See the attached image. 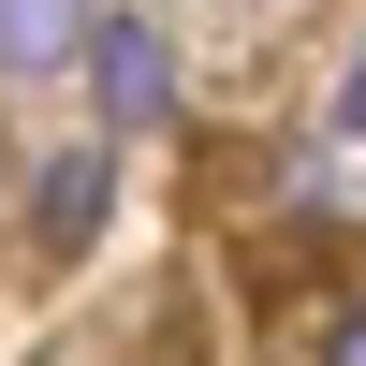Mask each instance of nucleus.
<instances>
[{
  "instance_id": "f03ea898",
  "label": "nucleus",
  "mask_w": 366,
  "mask_h": 366,
  "mask_svg": "<svg viewBox=\"0 0 366 366\" xmlns=\"http://www.w3.org/2000/svg\"><path fill=\"white\" fill-rule=\"evenodd\" d=\"M103 205H117V162H103V147H74V162H44L29 220H44V249H88V234H103Z\"/></svg>"
},
{
  "instance_id": "7ed1b4c3",
  "label": "nucleus",
  "mask_w": 366,
  "mask_h": 366,
  "mask_svg": "<svg viewBox=\"0 0 366 366\" xmlns=\"http://www.w3.org/2000/svg\"><path fill=\"white\" fill-rule=\"evenodd\" d=\"M88 59V0H0V74H59Z\"/></svg>"
},
{
  "instance_id": "f257e3e1",
  "label": "nucleus",
  "mask_w": 366,
  "mask_h": 366,
  "mask_svg": "<svg viewBox=\"0 0 366 366\" xmlns=\"http://www.w3.org/2000/svg\"><path fill=\"white\" fill-rule=\"evenodd\" d=\"M88 88H103V132H147V117L176 103L162 29H147V15H103V29H88Z\"/></svg>"
},
{
  "instance_id": "20e7f679",
  "label": "nucleus",
  "mask_w": 366,
  "mask_h": 366,
  "mask_svg": "<svg viewBox=\"0 0 366 366\" xmlns=\"http://www.w3.org/2000/svg\"><path fill=\"white\" fill-rule=\"evenodd\" d=\"M322 352H352V366H366V293H352L337 322H322Z\"/></svg>"
}]
</instances>
